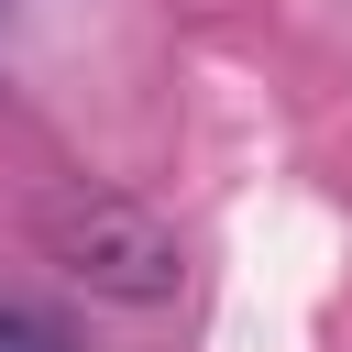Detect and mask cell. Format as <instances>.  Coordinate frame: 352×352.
Masks as SVG:
<instances>
[{
    "label": "cell",
    "instance_id": "2",
    "mask_svg": "<svg viewBox=\"0 0 352 352\" xmlns=\"http://www.w3.org/2000/svg\"><path fill=\"white\" fill-rule=\"evenodd\" d=\"M0 352H66V341H55V330H33L22 308H0Z\"/></svg>",
    "mask_w": 352,
    "mask_h": 352
},
{
    "label": "cell",
    "instance_id": "1",
    "mask_svg": "<svg viewBox=\"0 0 352 352\" xmlns=\"http://www.w3.org/2000/svg\"><path fill=\"white\" fill-rule=\"evenodd\" d=\"M44 264L77 275V286L110 297V308H165V297L187 286V242H176L143 198H121V187H66V198H44Z\"/></svg>",
    "mask_w": 352,
    "mask_h": 352
}]
</instances>
